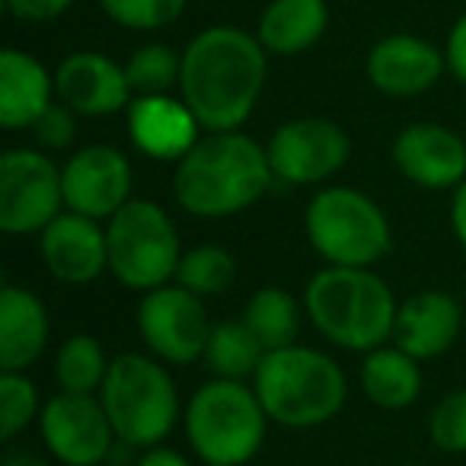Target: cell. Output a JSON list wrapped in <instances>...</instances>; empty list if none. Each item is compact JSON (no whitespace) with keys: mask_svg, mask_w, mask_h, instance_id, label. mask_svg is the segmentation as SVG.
<instances>
[{"mask_svg":"<svg viewBox=\"0 0 466 466\" xmlns=\"http://www.w3.org/2000/svg\"><path fill=\"white\" fill-rule=\"evenodd\" d=\"M259 35L208 26L182 52L179 96L205 131H240L266 86L268 61Z\"/></svg>","mask_w":466,"mask_h":466,"instance_id":"6da1fadb","label":"cell"},{"mask_svg":"<svg viewBox=\"0 0 466 466\" xmlns=\"http://www.w3.org/2000/svg\"><path fill=\"white\" fill-rule=\"evenodd\" d=\"M275 182L266 147L243 131H208L176 163V201L192 218H230L268 192Z\"/></svg>","mask_w":466,"mask_h":466,"instance_id":"7a4b0ae2","label":"cell"},{"mask_svg":"<svg viewBox=\"0 0 466 466\" xmlns=\"http://www.w3.org/2000/svg\"><path fill=\"white\" fill-rule=\"evenodd\" d=\"M396 300L390 285L370 268L329 266L307 285V317L332 345L374 351L393 336Z\"/></svg>","mask_w":466,"mask_h":466,"instance_id":"3957f363","label":"cell"},{"mask_svg":"<svg viewBox=\"0 0 466 466\" xmlns=\"http://www.w3.org/2000/svg\"><path fill=\"white\" fill-rule=\"evenodd\" d=\"M253 390L268 421L285 428H319L345 406L349 380L326 351L288 345L266 351Z\"/></svg>","mask_w":466,"mask_h":466,"instance_id":"277c9868","label":"cell"},{"mask_svg":"<svg viewBox=\"0 0 466 466\" xmlns=\"http://www.w3.org/2000/svg\"><path fill=\"white\" fill-rule=\"evenodd\" d=\"M99 400L116 428L118 444L141 451L160 447L179 419V393L169 370L160 358L137 351L112 358Z\"/></svg>","mask_w":466,"mask_h":466,"instance_id":"5b68a950","label":"cell"},{"mask_svg":"<svg viewBox=\"0 0 466 466\" xmlns=\"http://www.w3.org/2000/svg\"><path fill=\"white\" fill-rule=\"evenodd\" d=\"M266 425L259 396L243 380L218 377L195 390L186 406V438L205 463L243 466L262 447Z\"/></svg>","mask_w":466,"mask_h":466,"instance_id":"8992f818","label":"cell"},{"mask_svg":"<svg viewBox=\"0 0 466 466\" xmlns=\"http://www.w3.org/2000/svg\"><path fill=\"white\" fill-rule=\"evenodd\" d=\"M307 240L329 266L368 268L390 253V220L383 208L349 186L323 188L304 214Z\"/></svg>","mask_w":466,"mask_h":466,"instance_id":"52a82bcc","label":"cell"},{"mask_svg":"<svg viewBox=\"0 0 466 466\" xmlns=\"http://www.w3.org/2000/svg\"><path fill=\"white\" fill-rule=\"evenodd\" d=\"M106 243H109V272L118 285L131 291H154L176 279L179 266V233L160 205L131 198L106 220Z\"/></svg>","mask_w":466,"mask_h":466,"instance_id":"ba28073f","label":"cell"},{"mask_svg":"<svg viewBox=\"0 0 466 466\" xmlns=\"http://www.w3.org/2000/svg\"><path fill=\"white\" fill-rule=\"evenodd\" d=\"M65 205L61 169L42 150L16 147L0 157V230L42 233Z\"/></svg>","mask_w":466,"mask_h":466,"instance_id":"9c48e42d","label":"cell"},{"mask_svg":"<svg viewBox=\"0 0 466 466\" xmlns=\"http://www.w3.org/2000/svg\"><path fill=\"white\" fill-rule=\"evenodd\" d=\"M137 332L150 355L167 364H192L205 358L211 323L198 294L182 285H160L137 307Z\"/></svg>","mask_w":466,"mask_h":466,"instance_id":"30bf717a","label":"cell"},{"mask_svg":"<svg viewBox=\"0 0 466 466\" xmlns=\"http://www.w3.org/2000/svg\"><path fill=\"white\" fill-rule=\"evenodd\" d=\"M275 182L285 186H317L336 176L349 163L351 141L332 118H291L266 144Z\"/></svg>","mask_w":466,"mask_h":466,"instance_id":"8fae6325","label":"cell"},{"mask_svg":"<svg viewBox=\"0 0 466 466\" xmlns=\"http://www.w3.org/2000/svg\"><path fill=\"white\" fill-rule=\"evenodd\" d=\"M39 434L52 457L65 466H99L109 457L112 441H118L103 400H96V393L67 390L42 406Z\"/></svg>","mask_w":466,"mask_h":466,"instance_id":"7c38bea8","label":"cell"},{"mask_svg":"<svg viewBox=\"0 0 466 466\" xmlns=\"http://www.w3.org/2000/svg\"><path fill=\"white\" fill-rule=\"evenodd\" d=\"M131 163L118 147L109 144H90L80 147L71 160L61 167L67 211L86 214V218L109 220L122 205L131 201Z\"/></svg>","mask_w":466,"mask_h":466,"instance_id":"4fadbf2b","label":"cell"},{"mask_svg":"<svg viewBox=\"0 0 466 466\" xmlns=\"http://www.w3.org/2000/svg\"><path fill=\"white\" fill-rule=\"evenodd\" d=\"M368 80L377 93L409 99L428 93L447 71L444 52L412 33H393L374 42L364 61Z\"/></svg>","mask_w":466,"mask_h":466,"instance_id":"5bb4252c","label":"cell"},{"mask_svg":"<svg viewBox=\"0 0 466 466\" xmlns=\"http://www.w3.org/2000/svg\"><path fill=\"white\" fill-rule=\"evenodd\" d=\"M55 99L65 103L80 118L116 116L131 106V86L125 65H116L109 55L74 52L55 71Z\"/></svg>","mask_w":466,"mask_h":466,"instance_id":"9a60e30c","label":"cell"},{"mask_svg":"<svg viewBox=\"0 0 466 466\" xmlns=\"http://www.w3.org/2000/svg\"><path fill=\"white\" fill-rule=\"evenodd\" d=\"M393 163L421 188H453L466 179V141L438 122H415L393 141Z\"/></svg>","mask_w":466,"mask_h":466,"instance_id":"2e32d148","label":"cell"},{"mask_svg":"<svg viewBox=\"0 0 466 466\" xmlns=\"http://www.w3.org/2000/svg\"><path fill=\"white\" fill-rule=\"evenodd\" d=\"M46 268L65 285H90L109 268V243L96 218L65 211L39 233Z\"/></svg>","mask_w":466,"mask_h":466,"instance_id":"e0dca14e","label":"cell"},{"mask_svg":"<svg viewBox=\"0 0 466 466\" xmlns=\"http://www.w3.org/2000/svg\"><path fill=\"white\" fill-rule=\"evenodd\" d=\"M201 125L186 99H176L173 93H157V96H135L128 106V135L131 144L144 157L154 160L179 163L188 150L198 144Z\"/></svg>","mask_w":466,"mask_h":466,"instance_id":"ac0fdd59","label":"cell"},{"mask_svg":"<svg viewBox=\"0 0 466 466\" xmlns=\"http://www.w3.org/2000/svg\"><path fill=\"white\" fill-rule=\"evenodd\" d=\"M460 326H463V310L447 291H415L396 307L393 342L415 361L438 358L457 342Z\"/></svg>","mask_w":466,"mask_h":466,"instance_id":"d6986e66","label":"cell"},{"mask_svg":"<svg viewBox=\"0 0 466 466\" xmlns=\"http://www.w3.org/2000/svg\"><path fill=\"white\" fill-rule=\"evenodd\" d=\"M55 77L39 58L20 48L0 52V125L7 131L33 128L55 103Z\"/></svg>","mask_w":466,"mask_h":466,"instance_id":"ffe728a7","label":"cell"},{"mask_svg":"<svg viewBox=\"0 0 466 466\" xmlns=\"http://www.w3.org/2000/svg\"><path fill=\"white\" fill-rule=\"evenodd\" d=\"M48 345V313L33 291L4 285L0 291V368L26 370Z\"/></svg>","mask_w":466,"mask_h":466,"instance_id":"44dd1931","label":"cell"},{"mask_svg":"<svg viewBox=\"0 0 466 466\" xmlns=\"http://www.w3.org/2000/svg\"><path fill=\"white\" fill-rule=\"evenodd\" d=\"M326 26H329L326 0H268V7L256 23V35L268 55L294 58L317 46Z\"/></svg>","mask_w":466,"mask_h":466,"instance_id":"7402d4cb","label":"cell"},{"mask_svg":"<svg viewBox=\"0 0 466 466\" xmlns=\"http://www.w3.org/2000/svg\"><path fill=\"white\" fill-rule=\"evenodd\" d=\"M361 390L374 406L380 409H406L421 393V370L409 351L400 345L368 351L361 364Z\"/></svg>","mask_w":466,"mask_h":466,"instance_id":"603a6c76","label":"cell"},{"mask_svg":"<svg viewBox=\"0 0 466 466\" xmlns=\"http://www.w3.org/2000/svg\"><path fill=\"white\" fill-rule=\"evenodd\" d=\"M243 323L253 329L266 351H279L288 345H298L300 332V307L281 288H259L243 307Z\"/></svg>","mask_w":466,"mask_h":466,"instance_id":"cb8c5ba5","label":"cell"},{"mask_svg":"<svg viewBox=\"0 0 466 466\" xmlns=\"http://www.w3.org/2000/svg\"><path fill=\"white\" fill-rule=\"evenodd\" d=\"M205 358L208 368L218 377L243 380V377H256L262 358H266V349L243 319H224V323L211 326Z\"/></svg>","mask_w":466,"mask_h":466,"instance_id":"d4e9b609","label":"cell"},{"mask_svg":"<svg viewBox=\"0 0 466 466\" xmlns=\"http://www.w3.org/2000/svg\"><path fill=\"white\" fill-rule=\"evenodd\" d=\"M109 358H106L103 345L86 332L65 339L55 355V377L58 387L67 393H96L103 390V380L109 374Z\"/></svg>","mask_w":466,"mask_h":466,"instance_id":"484cf974","label":"cell"},{"mask_svg":"<svg viewBox=\"0 0 466 466\" xmlns=\"http://www.w3.org/2000/svg\"><path fill=\"white\" fill-rule=\"evenodd\" d=\"M233 279H237V259L220 247H195L182 253L179 266H176V285L198 298H214V294L227 291Z\"/></svg>","mask_w":466,"mask_h":466,"instance_id":"4316f807","label":"cell"},{"mask_svg":"<svg viewBox=\"0 0 466 466\" xmlns=\"http://www.w3.org/2000/svg\"><path fill=\"white\" fill-rule=\"evenodd\" d=\"M182 74V55H176L163 42H147L141 46L128 61H125V77L135 96H157L179 86Z\"/></svg>","mask_w":466,"mask_h":466,"instance_id":"83f0119b","label":"cell"},{"mask_svg":"<svg viewBox=\"0 0 466 466\" xmlns=\"http://www.w3.org/2000/svg\"><path fill=\"white\" fill-rule=\"evenodd\" d=\"M39 390L26 370H4L0 374V438L14 441L33 419H39Z\"/></svg>","mask_w":466,"mask_h":466,"instance_id":"f1b7e54d","label":"cell"},{"mask_svg":"<svg viewBox=\"0 0 466 466\" xmlns=\"http://www.w3.org/2000/svg\"><path fill=\"white\" fill-rule=\"evenodd\" d=\"M116 26L131 33H157L186 14L188 0H96Z\"/></svg>","mask_w":466,"mask_h":466,"instance_id":"f546056e","label":"cell"},{"mask_svg":"<svg viewBox=\"0 0 466 466\" xmlns=\"http://www.w3.org/2000/svg\"><path fill=\"white\" fill-rule=\"evenodd\" d=\"M428 434L438 451L466 453V390H453L431 409Z\"/></svg>","mask_w":466,"mask_h":466,"instance_id":"4dcf8cb0","label":"cell"},{"mask_svg":"<svg viewBox=\"0 0 466 466\" xmlns=\"http://www.w3.org/2000/svg\"><path fill=\"white\" fill-rule=\"evenodd\" d=\"M77 112H71L65 103H52L46 112L39 116V122L33 125L35 141L46 150H65L74 144L77 137Z\"/></svg>","mask_w":466,"mask_h":466,"instance_id":"1f68e13d","label":"cell"},{"mask_svg":"<svg viewBox=\"0 0 466 466\" xmlns=\"http://www.w3.org/2000/svg\"><path fill=\"white\" fill-rule=\"evenodd\" d=\"M71 4L74 0H4V10L20 23H52L67 14Z\"/></svg>","mask_w":466,"mask_h":466,"instance_id":"d6a6232c","label":"cell"},{"mask_svg":"<svg viewBox=\"0 0 466 466\" xmlns=\"http://www.w3.org/2000/svg\"><path fill=\"white\" fill-rule=\"evenodd\" d=\"M444 61H447V71H451L460 84H466V14L460 16L451 26V33H447Z\"/></svg>","mask_w":466,"mask_h":466,"instance_id":"836d02e7","label":"cell"},{"mask_svg":"<svg viewBox=\"0 0 466 466\" xmlns=\"http://www.w3.org/2000/svg\"><path fill=\"white\" fill-rule=\"evenodd\" d=\"M451 227H453V237L460 240V247L466 249V179L457 186L453 192V205H451Z\"/></svg>","mask_w":466,"mask_h":466,"instance_id":"e575fe53","label":"cell"},{"mask_svg":"<svg viewBox=\"0 0 466 466\" xmlns=\"http://www.w3.org/2000/svg\"><path fill=\"white\" fill-rule=\"evenodd\" d=\"M137 466H192V463H188L179 451H169V447H150Z\"/></svg>","mask_w":466,"mask_h":466,"instance_id":"d590c367","label":"cell"},{"mask_svg":"<svg viewBox=\"0 0 466 466\" xmlns=\"http://www.w3.org/2000/svg\"><path fill=\"white\" fill-rule=\"evenodd\" d=\"M205 466H227V463H205Z\"/></svg>","mask_w":466,"mask_h":466,"instance_id":"8d00e7d4","label":"cell"},{"mask_svg":"<svg viewBox=\"0 0 466 466\" xmlns=\"http://www.w3.org/2000/svg\"><path fill=\"white\" fill-rule=\"evenodd\" d=\"M400 466H421V463H400Z\"/></svg>","mask_w":466,"mask_h":466,"instance_id":"74e56055","label":"cell"},{"mask_svg":"<svg viewBox=\"0 0 466 466\" xmlns=\"http://www.w3.org/2000/svg\"><path fill=\"white\" fill-rule=\"evenodd\" d=\"M463 141H466V128H463Z\"/></svg>","mask_w":466,"mask_h":466,"instance_id":"f35d334b","label":"cell"}]
</instances>
